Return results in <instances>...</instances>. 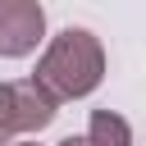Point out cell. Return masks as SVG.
<instances>
[{"mask_svg": "<svg viewBox=\"0 0 146 146\" xmlns=\"http://www.w3.org/2000/svg\"><path fill=\"white\" fill-rule=\"evenodd\" d=\"M100 78H105V46L87 27H64L59 36H50L32 73V82H41L55 100H82L100 87Z\"/></svg>", "mask_w": 146, "mask_h": 146, "instance_id": "1", "label": "cell"}, {"mask_svg": "<svg viewBox=\"0 0 146 146\" xmlns=\"http://www.w3.org/2000/svg\"><path fill=\"white\" fill-rule=\"evenodd\" d=\"M46 36V9L36 0H0V55L18 59L32 55Z\"/></svg>", "mask_w": 146, "mask_h": 146, "instance_id": "2", "label": "cell"}, {"mask_svg": "<svg viewBox=\"0 0 146 146\" xmlns=\"http://www.w3.org/2000/svg\"><path fill=\"white\" fill-rule=\"evenodd\" d=\"M9 96H14V128H18V132H41V128H50L55 114H59V100H55L41 82H32V78L9 82Z\"/></svg>", "mask_w": 146, "mask_h": 146, "instance_id": "3", "label": "cell"}, {"mask_svg": "<svg viewBox=\"0 0 146 146\" xmlns=\"http://www.w3.org/2000/svg\"><path fill=\"white\" fill-rule=\"evenodd\" d=\"M87 146H132V128L114 110H96L87 123Z\"/></svg>", "mask_w": 146, "mask_h": 146, "instance_id": "4", "label": "cell"}, {"mask_svg": "<svg viewBox=\"0 0 146 146\" xmlns=\"http://www.w3.org/2000/svg\"><path fill=\"white\" fill-rule=\"evenodd\" d=\"M14 132H18L14 128V96H9V82H0V146H9Z\"/></svg>", "mask_w": 146, "mask_h": 146, "instance_id": "5", "label": "cell"}, {"mask_svg": "<svg viewBox=\"0 0 146 146\" xmlns=\"http://www.w3.org/2000/svg\"><path fill=\"white\" fill-rule=\"evenodd\" d=\"M59 146H87V137H64Z\"/></svg>", "mask_w": 146, "mask_h": 146, "instance_id": "6", "label": "cell"}, {"mask_svg": "<svg viewBox=\"0 0 146 146\" xmlns=\"http://www.w3.org/2000/svg\"><path fill=\"white\" fill-rule=\"evenodd\" d=\"M18 146H36V141H18Z\"/></svg>", "mask_w": 146, "mask_h": 146, "instance_id": "7", "label": "cell"}]
</instances>
